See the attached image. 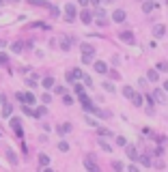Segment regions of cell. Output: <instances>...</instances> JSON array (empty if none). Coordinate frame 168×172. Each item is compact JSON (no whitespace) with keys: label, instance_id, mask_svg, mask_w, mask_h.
Segmentation results:
<instances>
[{"label":"cell","instance_id":"obj_1","mask_svg":"<svg viewBox=\"0 0 168 172\" xmlns=\"http://www.w3.org/2000/svg\"><path fill=\"white\" fill-rule=\"evenodd\" d=\"M93 60H95V47L88 45V43H82V62L88 65V62H93Z\"/></svg>","mask_w":168,"mask_h":172},{"label":"cell","instance_id":"obj_2","mask_svg":"<svg viewBox=\"0 0 168 172\" xmlns=\"http://www.w3.org/2000/svg\"><path fill=\"white\" fill-rule=\"evenodd\" d=\"M78 95H80V103H82V108H84L86 112H95V114H97V108H95V106H93V101L88 99V97H86V95H84L82 90H80Z\"/></svg>","mask_w":168,"mask_h":172},{"label":"cell","instance_id":"obj_3","mask_svg":"<svg viewBox=\"0 0 168 172\" xmlns=\"http://www.w3.org/2000/svg\"><path fill=\"white\" fill-rule=\"evenodd\" d=\"M118 39H121L123 43H127V45H134V43H136V37H134V32H129V30L118 32Z\"/></svg>","mask_w":168,"mask_h":172},{"label":"cell","instance_id":"obj_4","mask_svg":"<svg viewBox=\"0 0 168 172\" xmlns=\"http://www.w3.org/2000/svg\"><path fill=\"white\" fill-rule=\"evenodd\" d=\"M84 168H86V170H91V172H99V166L95 164L93 155H86V157H84Z\"/></svg>","mask_w":168,"mask_h":172},{"label":"cell","instance_id":"obj_5","mask_svg":"<svg viewBox=\"0 0 168 172\" xmlns=\"http://www.w3.org/2000/svg\"><path fill=\"white\" fill-rule=\"evenodd\" d=\"M65 19H67V22H74V19H76V7H74V5H67V7H65Z\"/></svg>","mask_w":168,"mask_h":172},{"label":"cell","instance_id":"obj_6","mask_svg":"<svg viewBox=\"0 0 168 172\" xmlns=\"http://www.w3.org/2000/svg\"><path fill=\"white\" fill-rule=\"evenodd\" d=\"M93 65H95V71H97V73H108V71H110L104 60H93Z\"/></svg>","mask_w":168,"mask_h":172},{"label":"cell","instance_id":"obj_7","mask_svg":"<svg viewBox=\"0 0 168 172\" xmlns=\"http://www.w3.org/2000/svg\"><path fill=\"white\" fill-rule=\"evenodd\" d=\"M125 17H127V15H125V11H123V9H116V11L112 13V19H114L116 24H121V22H125Z\"/></svg>","mask_w":168,"mask_h":172},{"label":"cell","instance_id":"obj_8","mask_svg":"<svg viewBox=\"0 0 168 172\" xmlns=\"http://www.w3.org/2000/svg\"><path fill=\"white\" fill-rule=\"evenodd\" d=\"M153 35H155L157 39H162V37L166 35V28L162 26V24H155V26H153Z\"/></svg>","mask_w":168,"mask_h":172},{"label":"cell","instance_id":"obj_9","mask_svg":"<svg viewBox=\"0 0 168 172\" xmlns=\"http://www.w3.org/2000/svg\"><path fill=\"white\" fill-rule=\"evenodd\" d=\"M45 114H47V108H45V106H41V108H37V110L33 112V116H35V118H43Z\"/></svg>","mask_w":168,"mask_h":172},{"label":"cell","instance_id":"obj_10","mask_svg":"<svg viewBox=\"0 0 168 172\" xmlns=\"http://www.w3.org/2000/svg\"><path fill=\"white\" fill-rule=\"evenodd\" d=\"M82 76H84V73H82L80 69H74V71H71L67 78H69V80H82Z\"/></svg>","mask_w":168,"mask_h":172},{"label":"cell","instance_id":"obj_11","mask_svg":"<svg viewBox=\"0 0 168 172\" xmlns=\"http://www.w3.org/2000/svg\"><path fill=\"white\" fill-rule=\"evenodd\" d=\"M11 129H13V131L22 138V127H19V120H17V118H13V120H11Z\"/></svg>","mask_w":168,"mask_h":172},{"label":"cell","instance_id":"obj_12","mask_svg":"<svg viewBox=\"0 0 168 172\" xmlns=\"http://www.w3.org/2000/svg\"><path fill=\"white\" fill-rule=\"evenodd\" d=\"M127 157H129V159H138V157H140V155L136 153V146L127 144Z\"/></svg>","mask_w":168,"mask_h":172},{"label":"cell","instance_id":"obj_13","mask_svg":"<svg viewBox=\"0 0 168 172\" xmlns=\"http://www.w3.org/2000/svg\"><path fill=\"white\" fill-rule=\"evenodd\" d=\"M80 19H82L84 24H91V22H93V15H91L88 11H82V13H80Z\"/></svg>","mask_w":168,"mask_h":172},{"label":"cell","instance_id":"obj_14","mask_svg":"<svg viewBox=\"0 0 168 172\" xmlns=\"http://www.w3.org/2000/svg\"><path fill=\"white\" fill-rule=\"evenodd\" d=\"M153 97L159 101V103H164L166 101V95H164V90H153Z\"/></svg>","mask_w":168,"mask_h":172},{"label":"cell","instance_id":"obj_15","mask_svg":"<svg viewBox=\"0 0 168 172\" xmlns=\"http://www.w3.org/2000/svg\"><path fill=\"white\" fill-rule=\"evenodd\" d=\"M11 112H13V106H11V103H5V108H2V116H5V118H9V116H11Z\"/></svg>","mask_w":168,"mask_h":172},{"label":"cell","instance_id":"obj_16","mask_svg":"<svg viewBox=\"0 0 168 172\" xmlns=\"http://www.w3.org/2000/svg\"><path fill=\"white\" fill-rule=\"evenodd\" d=\"M153 7H155V5L151 2V0H145V5H142V11H145V13H151Z\"/></svg>","mask_w":168,"mask_h":172},{"label":"cell","instance_id":"obj_17","mask_svg":"<svg viewBox=\"0 0 168 172\" xmlns=\"http://www.w3.org/2000/svg\"><path fill=\"white\" fill-rule=\"evenodd\" d=\"M69 131H71V125H69V123H65V125L58 127V133H60V136H65V133H69Z\"/></svg>","mask_w":168,"mask_h":172},{"label":"cell","instance_id":"obj_18","mask_svg":"<svg viewBox=\"0 0 168 172\" xmlns=\"http://www.w3.org/2000/svg\"><path fill=\"white\" fill-rule=\"evenodd\" d=\"M132 103H134V106H142V95L134 93V97H132Z\"/></svg>","mask_w":168,"mask_h":172},{"label":"cell","instance_id":"obj_19","mask_svg":"<svg viewBox=\"0 0 168 172\" xmlns=\"http://www.w3.org/2000/svg\"><path fill=\"white\" fill-rule=\"evenodd\" d=\"M71 43H74V41H71V39H63V41H60V47H63L65 52H69V47H71Z\"/></svg>","mask_w":168,"mask_h":172},{"label":"cell","instance_id":"obj_20","mask_svg":"<svg viewBox=\"0 0 168 172\" xmlns=\"http://www.w3.org/2000/svg\"><path fill=\"white\" fill-rule=\"evenodd\" d=\"M123 95L127 97V99H132V97H134V88L132 86H123Z\"/></svg>","mask_w":168,"mask_h":172},{"label":"cell","instance_id":"obj_21","mask_svg":"<svg viewBox=\"0 0 168 172\" xmlns=\"http://www.w3.org/2000/svg\"><path fill=\"white\" fill-rule=\"evenodd\" d=\"M22 47H24V43H22V41H17V43H13V45H11V50H13L15 54H19V52H22Z\"/></svg>","mask_w":168,"mask_h":172},{"label":"cell","instance_id":"obj_22","mask_svg":"<svg viewBox=\"0 0 168 172\" xmlns=\"http://www.w3.org/2000/svg\"><path fill=\"white\" fill-rule=\"evenodd\" d=\"M138 159H140V164H142V166H153V161H151V159H149L147 155H140Z\"/></svg>","mask_w":168,"mask_h":172},{"label":"cell","instance_id":"obj_23","mask_svg":"<svg viewBox=\"0 0 168 172\" xmlns=\"http://www.w3.org/2000/svg\"><path fill=\"white\" fill-rule=\"evenodd\" d=\"M39 164H41V166H47V164H50V157H47L45 153H41V155H39Z\"/></svg>","mask_w":168,"mask_h":172},{"label":"cell","instance_id":"obj_24","mask_svg":"<svg viewBox=\"0 0 168 172\" xmlns=\"http://www.w3.org/2000/svg\"><path fill=\"white\" fill-rule=\"evenodd\" d=\"M147 78H149L151 82H157V71H153V69H149V73H147Z\"/></svg>","mask_w":168,"mask_h":172},{"label":"cell","instance_id":"obj_25","mask_svg":"<svg viewBox=\"0 0 168 172\" xmlns=\"http://www.w3.org/2000/svg\"><path fill=\"white\" fill-rule=\"evenodd\" d=\"M54 86V78H45L43 80V88H52Z\"/></svg>","mask_w":168,"mask_h":172},{"label":"cell","instance_id":"obj_26","mask_svg":"<svg viewBox=\"0 0 168 172\" xmlns=\"http://www.w3.org/2000/svg\"><path fill=\"white\" fill-rule=\"evenodd\" d=\"M99 146H101V149H104L106 153H110V151H112V146H110V144H108L106 140H99Z\"/></svg>","mask_w":168,"mask_h":172},{"label":"cell","instance_id":"obj_27","mask_svg":"<svg viewBox=\"0 0 168 172\" xmlns=\"http://www.w3.org/2000/svg\"><path fill=\"white\" fill-rule=\"evenodd\" d=\"M58 151L67 153V151H69V144H67V142H58Z\"/></svg>","mask_w":168,"mask_h":172},{"label":"cell","instance_id":"obj_28","mask_svg":"<svg viewBox=\"0 0 168 172\" xmlns=\"http://www.w3.org/2000/svg\"><path fill=\"white\" fill-rule=\"evenodd\" d=\"M116 144H118V146H127V140H125L123 136H118V138H116Z\"/></svg>","mask_w":168,"mask_h":172},{"label":"cell","instance_id":"obj_29","mask_svg":"<svg viewBox=\"0 0 168 172\" xmlns=\"http://www.w3.org/2000/svg\"><path fill=\"white\" fill-rule=\"evenodd\" d=\"M157 69H159V71H166V73H168V62H164V60H162V62L157 65Z\"/></svg>","mask_w":168,"mask_h":172},{"label":"cell","instance_id":"obj_30","mask_svg":"<svg viewBox=\"0 0 168 172\" xmlns=\"http://www.w3.org/2000/svg\"><path fill=\"white\" fill-rule=\"evenodd\" d=\"M63 103H65V106H71V103H74V99H71L69 95H65V97H63Z\"/></svg>","mask_w":168,"mask_h":172},{"label":"cell","instance_id":"obj_31","mask_svg":"<svg viewBox=\"0 0 168 172\" xmlns=\"http://www.w3.org/2000/svg\"><path fill=\"white\" fill-rule=\"evenodd\" d=\"M26 103H35V95L33 93H26Z\"/></svg>","mask_w":168,"mask_h":172},{"label":"cell","instance_id":"obj_32","mask_svg":"<svg viewBox=\"0 0 168 172\" xmlns=\"http://www.w3.org/2000/svg\"><path fill=\"white\" fill-rule=\"evenodd\" d=\"M99 136H106V138H110V136H112V131H108V129H101V127H99Z\"/></svg>","mask_w":168,"mask_h":172},{"label":"cell","instance_id":"obj_33","mask_svg":"<svg viewBox=\"0 0 168 172\" xmlns=\"http://www.w3.org/2000/svg\"><path fill=\"white\" fill-rule=\"evenodd\" d=\"M7 155H9V161H13V164L17 161V157H15V153H13V151H7Z\"/></svg>","mask_w":168,"mask_h":172},{"label":"cell","instance_id":"obj_34","mask_svg":"<svg viewBox=\"0 0 168 172\" xmlns=\"http://www.w3.org/2000/svg\"><path fill=\"white\" fill-rule=\"evenodd\" d=\"M9 62V56L7 54H0V65H7Z\"/></svg>","mask_w":168,"mask_h":172},{"label":"cell","instance_id":"obj_35","mask_svg":"<svg viewBox=\"0 0 168 172\" xmlns=\"http://www.w3.org/2000/svg\"><path fill=\"white\" fill-rule=\"evenodd\" d=\"M112 168H114V170H123V168H125V166H123V164H121V161H114V164H112Z\"/></svg>","mask_w":168,"mask_h":172},{"label":"cell","instance_id":"obj_36","mask_svg":"<svg viewBox=\"0 0 168 172\" xmlns=\"http://www.w3.org/2000/svg\"><path fill=\"white\" fill-rule=\"evenodd\" d=\"M41 101H43V103H52V97H50V95H43Z\"/></svg>","mask_w":168,"mask_h":172},{"label":"cell","instance_id":"obj_37","mask_svg":"<svg viewBox=\"0 0 168 172\" xmlns=\"http://www.w3.org/2000/svg\"><path fill=\"white\" fill-rule=\"evenodd\" d=\"M104 88H106V90H108V93H114V86H112V84H110V82H106V84H104Z\"/></svg>","mask_w":168,"mask_h":172},{"label":"cell","instance_id":"obj_38","mask_svg":"<svg viewBox=\"0 0 168 172\" xmlns=\"http://www.w3.org/2000/svg\"><path fill=\"white\" fill-rule=\"evenodd\" d=\"M15 97H17V101H26V95H24V93H17Z\"/></svg>","mask_w":168,"mask_h":172},{"label":"cell","instance_id":"obj_39","mask_svg":"<svg viewBox=\"0 0 168 172\" xmlns=\"http://www.w3.org/2000/svg\"><path fill=\"white\" fill-rule=\"evenodd\" d=\"M82 80H84V84H86V86H93V82H91V78H88V76H82Z\"/></svg>","mask_w":168,"mask_h":172},{"label":"cell","instance_id":"obj_40","mask_svg":"<svg viewBox=\"0 0 168 172\" xmlns=\"http://www.w3.org/2000/svg\"><path fill=\"white\" fill-rule=\"evenodd\" d=\"M28 2H30V5H35V7H41V5H43L41 0H28Z\"/></svg>","mask_w":168,"mask_h":172},{"label":"cell","instance_id":"obj_41","mask_svg":"<svg viewBox=\"0 0 168 172\" xmlns=\"http://www.w3.org/2000/svg\"><path fill=\"white\" fill-rule=\"evenodd\" d=\"M80 5H82V7H86V5H88V0H80Z\"/></svg>","mask_w":168,"mask_h":172},{"label":"cell","instance_id":"obj_42","mask_svg":"<svg viewBox=\"0 0 168 172\" xmlns=\"http://www.w3.org/2000/svg\"><path fill=\"white\" fill-rule=\"evenodd\" d=\"M88 2H93V5H99V2H101V0H88Z\"/></svg>","mask_w":168,"mask_h":172},{"label":"cell","instance_id":"obj_43","mask_svg":"<svg viewBox=\"0 0 168 172\" xmlns=\"http://www.w3.org/2000/svg\"><path fill=\"white\" fill-rule=\"evenodd\" d=\"M164 90H166V93H168V82H164Z\"/></svg>","mask_w":168,"mask_h":172},{"label":"cell","instance_id":"obj_44","mask_svg":"<svg viewBox=\"0 0 168 172\" xmlns=\"http://www.w3.org/2000/svg\"><path fill=\"white\" fill-rule=\"evenodd\" d=\"M5 2H7V0H0V5H5Z\"/></svg>","mask_w":168,"mask_h":172},{"label":"cell","instance_id":"obj_45","mask_svg":"<svg viewBox=\"0 0 168 172\" xmlns=\"http://www.w3.org/2000/svg\"><path fill=\"white\" fill-rule=\"evenodd\" d=\"M9 2H19V0H9Z\"/></svg>","mask_w":168,"mask_h":172}]
</instances>
